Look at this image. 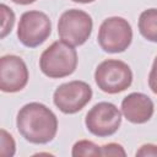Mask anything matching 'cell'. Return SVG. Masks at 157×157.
<instances>
[{
    "instance_id": "6da1fadb",
    "label": "cell",
    "mask_w": 157,
    "mask_h": 157,
    "mask_svg": "<svg viewBox=\"0 0 157 157\" xmlns=\"http://www.w3.org/2000/svg\"><path fill=\"white\" fill-rule=\"evenodd\" d=\"M16 126L25 140L31 144L44 145L50 142L58 131V118L43 103L31 102L17 113Z\"/></svg>"
},
{
    "instance_id": "7a4b0ae2",
    "label": "cell",
    "mask_w": 157,
    "mask_h": 157,
    "mask_svg": "<svg viewBox=\"0 0 157 157\" xmlns=\"http://www.w3.org/2000/svg\"><path fill=\"white\" fill-rule=\"evenodd\" d=\"M77 66V53L74 45L56 40L52 43L39 58L42 72L50 78H61L71 75Z\"/></svg>"
},
{
    "instance_id": "3957f363",
    "label": "cell",
    "mask_w": 157,
    "mask_h": 157,
    "mask_svg": "<svg viewBox=\"0 0 157 157\" xmlns=\"http://www.w3.org/2000/svg\"><path fill=\"white\" fill-rule=\"evenodd\" d=\"M94 81L103 92L115 94L130 87L132 82V71L130 66L121 60L107 59L96 67Z\"/></svg>"
},
{
    "instance_id": "277c9868",
    "label": "cell",
    "mask_w": 157,
    "mask_h": 157,
    "mask_svg": "<svg viewBox=\"0 0 157 157\" xmlns=\"http://www.w3.org/2000/svg\"><path fill=\"white\" fill-rule=\"evenodd\" d=\"M98 44L107 53H121L129 48L132 40V29L128 20L113 16L105 18L99 26Z\"/></svg>"
},
{
    "instance_id": "5b68a950",
    "label": "cell",
    "mask_w": 157,
    "mask_h": 157,
    "mask_svg": "<svg viewBox=\"0 0 157 157\" xmlns=\"http://www.w3.org/2000/svg\"><path fill=\"white\" fill-rule=\"evenodd\" d=\"M92 28V17L87 12L77 9L63 12L58 21V34L60 39L74 47L82 45L90 38Z\"/></svg>"
},
{
    "instance_id": "8992f818",
    "label": "cell",
    "mask_w": 157,
    "mask_h": 157,
    "mask_svg": "<svg viewBox=\"0 0 157 157\" xmlns=\"http://www.w3.org/2000/svg\"><path fill=\"white\" fill-rule=\"evenodd\" d=\"M50 33L52 22L44 12L32 10L22 13L17 27V37L23 45L36 48L44 43Z\"/></svg>"
},
{
    "instance_id": "52a82bcc",
    "label": "cell",
    "mask_w": 157,
    "mask_h": 157,
    "mask_svg": "<svg viewBox=\"0 0 157 157\" xmlns=\"http://www.w3.org/2000/svg\"><path fill=\"white\" fill-rule=\"evenodd\" d=\"M85 124L87 130L98 137H107L117 132L121 124V113L110 102L94 104L86 114Z\"/></svg>"
},
{
    "instance_id": "ba28073f",
    "label": "cell",
    "mask_w": 157,
    "mask_h": 157,
    "mask_svg": "<svg viewBox=\"0 0 157 157\" xmlns=\"http://www.w3.org/2000/svg\"><path fill=\"white\" fill-rule=\"evenodd\" d=\"M92 98V88L85 81H69L60 85L53 94L56 108L64 114L80 112Z\"/></svg>"
},
{
    "instance_id": "9c48e42d",
    "label": "cell",
    "mask_w": 157,
    "mask_h": 157,
    "mask_svg": "<svg viewBox=\"0 0 157 157\" xmlns=\"http://www.w3.org/2000/svg\"><path fill=\"white\" fill-rule=\"evenodd\" d=\"M26 63L17 55H4L0 59V90L15 93L26 87L28 82Z\"/></svg>"
},
{
    "instance_id": "30bf717a",
    "label": "cell",
    "mask_w": 157,
    "mask_h": 157,
    "mask_svg": "<svg viewBox=\"0 0 157 157\" xmlns=\"http://www.w3.org/2000/svg\"><path fill=\"white\" fill-rule=\"evenodd\" d=\"M152 99L140 92H132L121 101V113L134 124H144L148 121L153 115Z\"/></svg>"
},
{
    "instance_id": "8fae6325",
    "label": "cell",
    "mask_w": 157,
    "mask_h": 157,
    "mask_svg": "<svg viewBox=\"0 0 157 157\" xmlns=\"http://www.w3.org/2000/svg\"><path fill=\"white\" fill-rule=\"evenodd\" d=\"M139 31L145 39L157 43V9H147L141 12Z\"/></svg>"
},
{
    "instance_id": "7c38bea8",
    "label": "cell",
    "mask_w": 157,
    "mask_h": 157,
    "mask_svg": "<svg viewBox=\"0 0 157 157\" xmlns=\"http://www.w3.org/2000/svg\"><path fill=\"white\" fill-rule=\"evenodd\" d=\"M71 155L74 157L81 156H102L101 147L90 140H80L72 146Z\"/></svg>"
},
{
    "instance_id": "4fadbf2b",
    "label": "cell",
    "mask_w": 157,
    "mask_h": 157,
    "mask_svg": "<svg viewBox=\"0 0 157 157\" xmlns=\"http://www.w3.org/2000/svg\"><path fill=\"white\" fill-rule=\"evenodd\" d=\"M1 17H2V23H1V38H5L12 29L13 23H15V13L13 11L5 4H1Z\"/></svg>"
},
{
    "instance_id": "5bb4252c",
    "label": "cell",
    "mask_w": 157,
    "mask_h": 157,
    "mask_svg": "<svg viewBox=\"0 0 157 157\" xmlns=\"http://www.w3.org/2000/svg\"><path fill=\"white\" fill-rule=\"evenodd\" d=\"M0 134H1L0 155L4 156V157H11V156H13L15 155V151H16V144H15L13 137L5 129H1Z\"/></svg>"
},
{
    "instance_id": "9a60e30c",
    "label": "cell",
    "mask_w": 157,
    "mask_h": 157,
    "mask_svg": "<svg viewBox=\"0 0 157 157\" xmlns=\"http://www.w3.org/2000/svg\"><path fill=\"white\" fill-rule=\"evenodd\" d=\"M101 153L102 156H123V157L126 156V152L123 148V146L115 142L103 145L101 147Z\"/></svg>"
},
{
    "instance_id": "2e32d148",
    "label": "cell",
    "mask_w": 157,
    "mask_h": 157,
    "mask_svg": "<svg viewBox=\"0 0 157 157\" xmlns=\"http://www.w3.org/2000/svg\"><path fill=\"white\" fill-rule=\"evenodd\" d=\"M136 156H144V157H157V145L153 144H145L142 145L135 153Z\"/></svg>"
},
{
    "instance_id": "e0dca14e",
    "label": "cell",
    "mask_w": 157,
    "mask_h": 157,
    "mask_svg": "<svg viewBox=\"0 0 157 157\" xmlns=\"http://www.w3.org/2000/svg\"><path fill=\"white\" fill-rule=\"evenodd\" d=\"M148 86H150L151 91L155 94H157V56L155 58L152 67L148 74Z\"/></svg>"
},
{
    "instance_id": "ac0fdd59",
    "label": "cell",
    "mask_w": 157,
    "mask_h": 157,
    "mask_svg": "<svg viewBox=\"0 0 157 157\" xmlns=\"http://www.w3.org/2000/svg\"><path fill=\"white\" fill-rule=\"evenodd\" d=\"M11 1L15 4H18V5H29V4L34 2L36 0H11Z\"/></svg>"
},
{
    "instance_id": "d6986e66",
    "label": "cell",
    "mask_w": 157,
    "mask_h": 157,
    "mask_svg": "<svg viewBox=\"0 0 157 157\" xmlns=\"http://www.w3.org/2000/svg\"><path fill=\"white\" fill-rule=\"evenodd\" d=\"M74 2H80V4H90V2H93L94 0H72Z\"/></svg>"
}]
</instances>
